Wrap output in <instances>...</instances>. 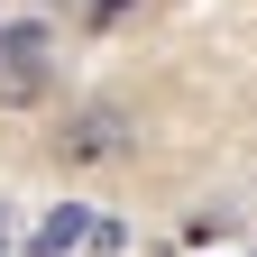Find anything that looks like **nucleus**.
I'll list each match as a JSON object with an SVG mask.
<instances>
[{
  "mask_svg": "<svg viewBox=\"0 0 257 257\" xmlns=\"http://www.w3.org/2000/svg\"><path fill=\"white\" fill-rule=\"evenodd\" d=\"M64 166H110L119 156V110H74L64 119V138H55Z\"/></svg>",
  "mask_w": 257,
  "mask_h": 257,
  "instance_id": "obj_1",
  "label": "nucleus"
},
{
  "mask_svg": "<svg viewBox=\"0 0 257 257\" xmlns=\"http://www.w3.org/2000/svg\"><path fill=\"white\" fill-rule=\"evenodd\" d=\"M55 92V64L46 55H0V110H37Z\"/></svg>",
  "mask_w": 257,
  "mask_h": 257,
  "instance_id": "obj_2",
  "label": "nucleus"
},
{
  "mask_svg": "<svg viewBox=\"0 0 257 257\" xmlns=\"http://www.w3.org/2000/svg\"><path fill=\"white\" fill-rule=\"evenodd\" d=\"M83 230H92V211H83V202H55V211L37 220V239H28V248H37V257H74Z\"/></svg>",
  "mask_w": 257,
  "mask_h": 257,
  "instance_id": "obj_3",
  "label": "nucleus"
},
{
  "mask_svg": "<svg viewBox=\"0 0 257 257\" xmlns=\"http://www.w3.org/2000/svg\"><path fill=\"white\" fill-rule=\"evenodd\" d=\"M0 55H46V28L37 19H10V28H0Z\"/></svg>",
  "mask_w": 257,
  "mask_h": 257,
  "instance_id": "obj_4",
  "label": "nucleus"
},
{
  "mask_svg": "<svg viewBox=\"0 0 257 257\" xmlns=\"http://www.w3.org/2000/svg\"><path fill=\"white\" fill-rule=\"evenodd\" d=\"M92 10V28H119V19H138V0H83Z\"/></svg>",
  "mask_w": 257,
  "mask_h": 257,
  "instance_id": "obj_5",
  "label": "nucleus"
},
{
  "mask_svg": "<svg viewBox=\"0 0 257 257\" xmlns=\"http://www.w3.org/2000/svg\"><path fill=\"white\" fill-rule=\"evenodd\" d=\"M0 239H10V211H0Z\"/></svg>",
  "mask_w": 257,
  "mask_h": 257,
  "instance_id": "obj_6",
  "label": "nucleus"
},
{
  "mask_svg": "<svg viewBox=\"0 0 257 257\" xmlns=\"http://www.w3.org/2000/svg\"><path fill=\"white\" fill-rule=\"evenodd\" d=\"M46 10H74V0H46Z\"/></svg>",
  "mask_w": 257,
  "mask_h": 257,
  "instance_id": "obj_7",
  "label": "nucleus"
}]
</instances>
